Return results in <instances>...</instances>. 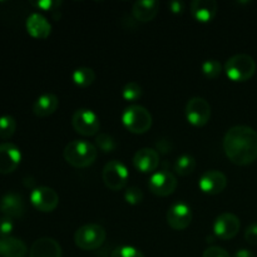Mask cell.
Here are the masks:
<instances>
[{
	"instance_id": "d6a6232c",
	"label": "cell",
	"mask_w": 257,
	"mask_h": 257,
	"mask_svg": "<svg viewBox=\"0 0 257 257\" xmlns=\"http://www.w3.org/2000/svg\"><path fill=\"white\" fill-rule=\"evenodd\" d=\"M202 257H231L230 253L222 247H218V246H210L205 250Z\"/></svg>"
},
{
	"instance_id": "83f0119b",
	"label": "cell",
	"mask_w": 257,
	"mask_h": 257,
	"mask_svg": "<svg viewBox=\"0 0 257 257\" xmlns=\"http://www.w3.org/2000/svg\"><path fill=\"white\" fill-rule=\"evenodd\" d=\"M222 72V65L218 60L216 59H207L206 62H203L202 64V73L205 74V77L210 78V79H215Z\"/></svg>"
},
{
	"instance_id": "8992f818",
	"label": "cell",
	"mask_w": 257,
	"mask_h": 257,
	"mask_svg": "<svg viewBox=\"0 0 257 257\" xmlns=\"http://www.w3.org/2000/svg\"><path fill=\"white\" fill-rule=\"evenodd\" d=\"M128 173L127 167L123 162L117 160H112L104 166L102 172V178L104 185L112 191H120L127 185Z\"/></svg>"
},
{
	"instance_id": "1f68e13d",
	"label": "cell",
	"mask_w": 257,
	"mask_h": 257,
	"mask_svg": "<svg viewBox=\"0 0 257 257\" xmlns=\"http://www.w3.org/2000/svg\"><path fill=\"white\" fill-rule=\"evenodd\" d=\"M30 4L33 7L38 8V9L45 10V12H49V10H55L59 7L62 3L60 2H54V0H40V2H32Z\"/></svg>"
},
{
	"instance_id": "44dd1931",
	"label": "cell",
	"mask_w": 257,
	"mask_h": 257,
	"mask_svg": "<svg viewBox=\"0 0 257 257\" xmlns=\"http://www.w3.org/2000/svg\"><path fill=\"white\" fill-rule=\"evenodd\" d=\"M58 107H59V99L57 95L53 93H45L37 98L33 104V113L39 118L49 117L55 113Z\"/></svg>"
},
{
	"instance_id": "f546056e",
	"label": "cell",
	"mask_w": 257,
	"mask_h": 257,
	"mask_svg": "<svg viewBox=\"0 0 257 257\" xmlns=\"http://www.w3.org/2000/svg\"><path fill=\"white\" fill-rule=\"evenodd\" d=\"M124 200L125 202L130 203V205H140L143 201V192L141 188L132 186V187H128L124 192Z\"/></svg>"
},
{
	"instance_id": "e575fe53",
	"label": "cell",
	"mask_w": 257,
	"mask_h": 257,
	"mask_svg": "<svg viewBox=\"0 0 257 257\" xmlns=\"http://www.w3.org/2000/svg\"><path fill=\"white\" fill-rule=\"evenodd\" d=\"M173 148L172 142L167 138H161L156 142V151L160 153H168L171 152V150Z\"/></svg>"
},
{
	"instance_id": "f1b7e54d",
	"label": "cell",
	"mask_w": 257,
	"mask_h": 257,
	"mask_svg": "<svg viewBox=\"0 0 257 257\" xmlns=\"http://www.w3.org/2000/svg\"><path fill=\"white\" fill-rule=\"evenodd\" d=\"M110 257H145V255L133 246H119L112 251Z\"/></svg>"
},
{
	"instance_id": "ac0fdd59",
	"label": "cell",
	"mask_w": 257,
	"mask_h": 257,
	"mask_svg": "<svg viewBox=\"0 0 257 257\" xmlns=\"http://www.w3.org/2000/svg\"><path fill=\"white\" fill-rule=\"evenodd\" d=\"M190 8L192 17L200 23H208L213 20L218 9L215 0H193Z\"/></svg>"
},
{
	"instance_id": "2e32d148",
	"label": "cell",
	"mask_w": 257,
	"mask_h": 257,
	"mask_svg": "<svg viewBox=\"0 0 257 257\" xmlns=\"http://www.w3.org/2000/svg\"><path fill=\"white\" fill-rule=\"evenodd\" d=\"M133 166L142 173H151L160 165V153L153 148H142L133 156Z\"/></svg>"
},
{
	"instance_id": "52a82bcc",
	"label": "cell",
	"mask_w": 257,
	"mask_h": 257,
	"mask_svg": "<svg viewBox=\"0 0 257 257\" xmlns=\"http://www.w3.org/2000/svg\"><path fill=\"white\" fill-rule=\"evenodd\" d=\"M72 125L75 132L84 137L95 136L100 130L99 117L93 110L87 108H80L74 112L72 117Z\"/></svg>"
},
{
	"instance_id": "836d02e7",
	"label": "cell",
	"mask_w": 257,
	"mask_h": 257,
	"mask_svg": "<svg viewBox=\"0 0 257 257\" xmlns=\"http://www.w3.org/2000/svg\"><path fill=\"white\" fill-rule=\"evenodd\" d=\"M245 240L247 241L250 245L257 246V223H252L248 226L245 231Z\"/></svg>"
},
{
	"instance_id": "30bf717a",
	"label": "cell",
	"mask_w": 257,
	"mask_h": 257,
	"mask_svg": "<svg viewBox=\"0 0 257 257\" xmlns=\"http://www.w3.org/2000/svg\"><path fill=\"white\" fill-rule=\"evenodd\" d=\"M30 202L40 212H53L59 205V196L53 188L40 186L32 191Z\"/></svg>"
},
{
	"instance_id": "5bb4252c",
	"label": "cell",
	"mask_w": 257,
	"mask_h": 257,
	"mask_svg": "<svg viewBox=\"0 0 257 257\" xmlns=\"http://www.w3.org/2000/svg\"><path fill=\"white\" fill-rule=\"evenodd\" d=\"M22 162V152L19 148L10 142L0 145V173L9 175L19 167Z\"/></svg>"
},
{
	"instance_id": "d590c367",
	"label": "cell",
	"mask_w": 257,
	"mask_h": 257,
	"mask_svg": "<svg viewBox=\"0 0 257 257\" xmlns=\"http://www.w3.org/2000/svg\"><path fill=\"white\" fill-rule=\"evenodd\" d=\"M168 8H170L171 12L175 13V14H181V13L185 10V3L175 0V2L168 3Z\"/></svg>"
},
{
	"instance_id": "6da1fadb",
	"label": "cell",
	"mask_w": 257,
	"mask_h": 257,
	"mask_svg": "<svg viewBox=\"0 0 257 257\" xmlns=\"http://www.w3.org/2000/svg\"><path fill=\"white\" fill-rule=\"evenodd\" d=\"M228 160L237 166H247L257 160V132L248 125H235L222 141Z\"/></svg>"
},
{
	"instance_id": "8d00e7d4",
	"label": "cell",
	"mask_w": 257,
	"mask_h": 257,
	"mask_svg": "<svg viewBox=\"0 0 257 257\" xmlns=\"http://www.w3.org/2000/svg\"><path fill=\"white\" fill-rule=\"evenodd\" d=\"M235 257H255L252 251L247 250V248H240V250L236 251Z\"/></svg>"
},
{
	"instance_id": "7c38bea8",
	"label": "cell",
	"mask_w": 257,
	"mask_h": 257,
	"mask_svg": "<svg viewBox=\"0 0 257 257\" xmlns=\"http://www.w3.org/2000/svg\"><path fill=\"white\" fill-rule=\"evenodd\" d=\"M241 227L240 218L230 212H225L216 218L213 232L221 240H231L238 233Z\"/></svg>"
},
{
	"instance_id": "7402d4cb",
	"label": "cell",
	"mask_w": 257,
	"mask_h": 257,
	"mask_svg": "<svg viewBox=\"0 0 257 257\" xmlns=\"http://www.w3.org/2000/svg\"><path fill=\"white\" fill-rule=\"evenodd\" d=\"M27 253L28 247L23 240L13 236L0 237V257H25Z\"/></svg>"
},
{
	"instance_id": "4316f807",
	"label": "cell",
	"mask_w": 257,
	"mask_h": 257,
	"mask_svg": "<svg viewBox=\"0 0 257 257\" xmlns=\"http://www.w3.org/2000/svg\"><path fill=\"white\" fill-rule=\"evenodd\" d=\"M122 97L127 102H136L142 97V87L136 82H130L123 87Z\"/></svg>"
},
{
	"instance_id": "4fadbf2b",
	"label": "cell",
	"mask_w": 257,
	"mask_h": 257,
	"mask_svg": "<svg viewBox=\"0 0 257 257\" xmlns=\"http://www.w3.org/2000/svg\"><path fill=\"white\" fill-rule=\"evenodd\" d=\"M227 186V178L225 173L217 170L206 171L198 181V187L206 195H218Z\"/></svg>"
},
{
	"instance_id": "484cf974",
	"label": "cell",
	"mask_w": 257,
	"mask_h": 257,
	"mask_svg": "<svg viewBox=\"0 0 257 257\" xmlns=\"http://www.w3.org/2000/svg\"><path fill=\"white\" fill-rule=\"evenodd\" d=\"M95 145H97V148H99L104 153H110L117 148V142L108 133H99L95 137Z\"/></svg>"
},
{
	"instance_id": "603a6c76",
	"label": "cell",
	"mask_w": 257,
	"mask_h": 257,
	"mask_svg": "<svg viewBox=\"0 0 257 257\" xmlns=\"http://www.w3.org/2000/svg\"><path fill=\"white\" fill-rule=\"evenodd\" d=\"M72 79L74 84L79 88H88L94 83L95 73L92 68L80 67L73 72Z\"/></svg>"
},
{
	"instance_id": "4dcf8cb0",
	"label": "cell",
	"mask_w": 257,
	"mask_h": 257,
	"mask_svg": "<svg viewBox=\"0 0 257 257\" xmlns=\"http://www.w3.org/2000/svg\"><path fill=\"white\" fill-rule=\"evenodd\" d=\"M14 230V222L13 218L9 217H0V237H8Z\"/></svg>"
},
{
	"instance_id": "9c48e42d",
	"label": "cell",
	"mask_w": 257,
	"mask_h": 257,
	"mask_svg": "<svg viewBox=\"0 0 257 257\" xmlns=\"http://www.w3.org/2000/svg\"><path fill=\"white\" fill-rule=\"evenodd\" d=\"M148 188L151 192L160 197H167L172 195L177 188V178L172 172L158 171L151 176L148 181Z\"/></svg>"
},
{
	"instance_id": "7a4b0ae2",
	"label": "cell",
	"mask_w": 257,
	"mask_h": 257,
	"mask_svg": "<svg viewBox=\"0 0 257 257\" xmlns=\"http://www.w3.org/2000/svg\"><path fill=\"white\" fill-rule=\"evenodd\" d=\"M63 156L67 163L75 168H85L95 162L98 150L93 143L84 140H74L65 146Z\"/></svg>"
},
{
	"instance_id": "cb8c5ba5",
	"label": "cell",
	"mask_w": 257,
	"mask_h": 257,
	"mask_svg": "<svg viewBox=\"0 0 257 257\" xmlns=\"http://www.w3.org/2000/svg\"><path fill=\"white\" fill-rule=\"evenodd\" d=\"M196 170V160L191 155H182L176 160L175 171L180 176H188Z\"/></svg>"
},
{
	"instance_id": "8fae6325",
	"label": "cell",
	"mask_w": 257,
	"mask_h": 257,
	"mask_svg": "<svg viewBox=\"0 0 257 257\" xmlns=\"http://www.w3.org/2000/svg\"><path fill=\"white\" fill-rule=\"evenodd\" d=\"M167 223L171 228L176 231L186 230L192 222V211L185 202L173 203L167 211Z\"/></svg>"
},
{
	"instance_id": "ba28073f",
	"label": "cell",
	"mask_w": 257,
	"mask_h": 257,
	"mask_svg": "<svg viewBox=\"0 0 257 257\" xmlns=\"http://www.w3.org/2000/svg\"><path fill=\"white\" fill-rule=\"evenodd\" d=\"M186 118L195 127H203L211 118V105L205 98L193 97L186 104Z\"/></svg>"
},
{
	"instance_id": "e0dca14e",
	"label": "cell",
	"mask_w": 257,
	"mask_h": 257,
	"mask_svg": "<svg viewBox=\"0 0 257 257\" xmlns=\"http://www.w3.org/2000/svg\"><path fill=\"white\" fill-rule=\"evenodd\" d=\"M29 257H62V247L54 238H38L30 247Z\"/></svg>"
},
{
	"instance_id": "5b68a950",
	"label": "cell",
	"mask_w": 257,
	"mask_h": 257,
	"mask_svg": "<svg viewBox=\"0 0 257 257\" xmlns=\"http://www.w3.org/2000/svg\"><path fill=\"white\" fill-rule=\"evenodd\" d=\"M107 233L103 226L98 223H88L77 230L74 235V242L84 251H93L99 248L105 241Z\"/></svg>"
},
{
	"instance_id": "d6986e66",
	"label": "cell",
	"mask_w": 257,
	"mask_h": 257,
	"mask_svg": "<svg viewBox=\"0 0 257 257\" xmlns=\"http://www.w3.org/2000/svg\"><path fill=\"white\" fill-rule=\"evenodd\" d=\"M27 30L33 38L37 39H47L52 32V25L47 18L39 13H33L27 19Z\"/></svg>"
},
{
	"instance_id": "9a60e30c",
	"label": "cell",
	"mask_w": 257,
	"mask_h": 257,
	"mask_svg": "<svg viewBox=\"0 0 257 257\" xmlns=\"http://www.w3.org/2000/svg\"><path fill=\"white\" fill-rule=\"evenodd\" d=\"M25 202L22 195L8 192L0 200V212L9 218H19L25 213Z\"/></svg>"
},
{
	"instance_id": "ffe728a7",
	"label": "cell",
	"mask_w": 257,
	"mask_h": 257,
	"mask_svg": "<svg viewBox=\"0 0 257 257\" xmlns=\"http://www.w3.org/2000/svg\"><path fill=\"white\" fill-rule=\"evenodd\" d=\"M158 10H160V3L156 0H141L133 4L132 14L138 22L148 23L155 19Z\"/></svg>"
},
{
	"instance_id": "3957f363",
	"label": "cell",
	"mask_w": 257,
	"mask_h": 257,
	"mask_svg": "<svg viewBox=\"0 0 257 257\" xmlns=\"http://www.w3.org/2000/svg\"><path fill=\"white\" fill-rule=\"evenodd\" d=\"M123 125L135 135H143L152 127V114L150 110L138 104H132L122 114Z\"/></svg>"
},
{
	"instance_id": "277c9868",
	"label": "cell",
	"mask_w": 257,
	"mask_h": 257,
	"mask_svg": "<svg viewBox=\"0 0 257 257\" xmlns=\"http://www.w3.org/2000/svg\"><path fill=\"white\" fill-rule=\"evenodd\" d=\"M225 72L233 82H246L256 73V62L248 54H236L226 62Z\"/></svg>"
},
{
	"instance_id": "d4e9b609",
	"label": "cell",
	"mask_w": 257,
	"mask_h": 257,
	"mask_svg": "<svg viewBox=\"0 0 257 257\" xmlns=\"http://www.w3.org/2000/svg\"><path fill=\"white\" fill-rule=\"evenodd\" d=\"M15 130H17V120L14 117L9 114L0 117V138L9 140L15 133Z\"/></svg>"
}]
</instances>
